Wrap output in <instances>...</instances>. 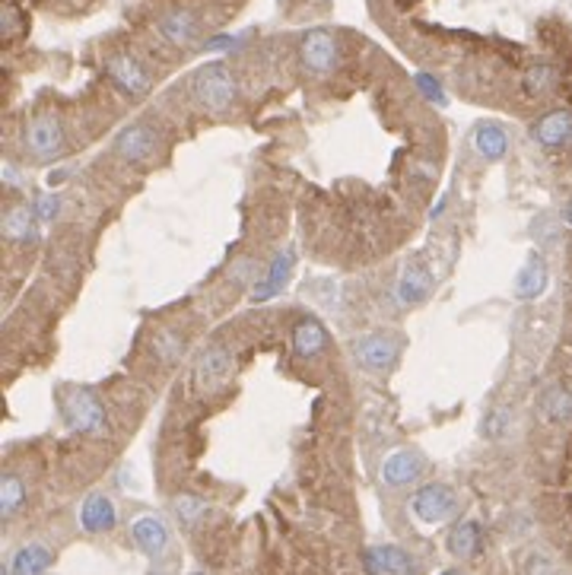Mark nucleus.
<instances>
[{
    "label": "nucleus",
    "instance_id": "dca6fc26",
    "mask_svg": "<svg viewBox=\"0 0 572 575\" xmlns=\"http://www.w3.org/2000/svg\"><path fill=\"white\" fill-rule=\"evenodd\" d=\"M537 413L547 423H572V388L566 385H547L537 398Z\"/></svg>",
    "mask_w": 572,
    "mask_h": 575
},
{
    "label": "nucleus",
    "instance_id": "aec40b11",
    "mask_svg": "<svg viewBox=\"0 0 572 575\" xmlns=\"http://www.w3.org/2000/svg\"><path fill=\"white\" fill-rule=\"evenodd\" d=\"M51 562H55V556H51L48 547H42V544H26V547L16 550L13 560H10V575H45L51 569Z\"/></svg>",
    "mask_w": 572,
    "mask_h": 575
},
{
    "label": "nucleus",
    "instance_id": "423d86ee",
    "mask_svg": "<svg viewBox=\"0 0 572 575\" xmlns=\"http://www.w3.org/2000/svg\"><path fill=\"white\" fill-rule=\"evenodd\" d=\"M353 356L363 362L366 369L382 372V369H388V366L398 362L400 341L394 334H382V331H375V334H363V337H357V343H353Z\"/></svg>",
    "mask_w": 572,
    "mask_h": 575
},
{
    "label": "nucleus",
    "instance_id": "7c9ffc66",
    "mask_svg": "<svg viewBox=\"0 0 572 575\" xmlns=\"http://www.w3.org/2000/svg\"><path fill=\"white\" fill-rule=\"evenodd\" d=\"M36 214H38V220H55L57 216V210H61V200L55 198V194H38L36 198Z\"/></svg>",
    "mask_w": 572,
    "mask_h": 575
},
{
    "label": "nucleus",
    "instance_id": "412c9836",
    "mask_svg": "<svg viewBox=\"0 0 572 575\" xmlns=\"http://www.w3.org/2000/svg\"><path fill=\"white\" fill-rule=\"evenodd\" d=\"M480 547H484V531H480V525L474 519L458 521V525L451 528L449 550L458 556V560H471V556L480 554Z\"/></svg>",
    "mask_w": 572,
    "mask_h": 575
},
{
    "label": "nucleus",
    "instance_id": "b1692460",
    "mask_svg": "<svg viewBox=\"0 0 572 575\" xmlns=\"http://www.w3.org/2000/svg\"><path fill=\"white\" fill-rule=\"evenodd\" d=\"M543 290H547V264L543 258H531L515 277V299H537Z\"/></svg>",
    "mask_w": 572,
    "mask_h": 575
},
{
    "label": "nucleus",
    "instance_id": "6e6552de",
    "mask_svg": "<svg viewBox=\"0 0 572 575\" xmlns=\"http://www.w3.org/2000/svg\"><path fill=\"white\" fill-rule=\"evenodd\" d=\"M105 71H108V77H112V83L118 86L122 93L134 96V99H140V96L150 93V73L143 71V64L137 61V57L112 55L105 61Z\"/></svg>",
    "mask_w": 572,
    "mask_h": 575
},
{
    "label": "nucleus",
    "instance_id": "4be33fe9",
    "mask_svg": "<svg viewBox=\"0 0 572 575\" xmlns=\"http://www.w3.org/2000/svg\"><path fill=\"white\" fill-rule=\"evenodd\" d=\"M471 140H474V149H477L484 159H490V163L502 159V156H506V149H509L506 131H502L500 124H493V121H484V124H477Z\"/></svg>",
    "mask_w": 572,
    "mask_h": 575
},
{
    "label": "nucleus",
    "instance_id": "39448f33",
    "mask_svg": "<svg viewBox=\"0 0 572 575\" xmlns=\"http://www.w3.org/2000/svg\"><path fill=\"white\" fill-rule=\"evenodd\" d=\"M159 149V134L150 124H130L122 134L114 137V153L130 165H143L156 156Z\"/></svg>",
    "mask_w": 572,
    "mask_h": 575
},
{
    "label": "nucleus",
    "instance_id": "7ed1b4c3",
    "mask_svg": "<svg viewBox=\"0 0 572 575\" xmlns=\"http://www.w3.org/2000/svg\"><path fill=\"white\" fill-rule=\"evenodd\" d=\"M22 143H26V149L36 159L61 156V153H64V128H61L57 114L51 112L36 114V118L26 124V131H22Z\"/></svg>",
    "mask_w": 572,
    "mask_h": 575
},
{
    "label": "nucleus",
    "instance_id": "c756f323",
    "mask_svg": "<svg viewBox=\"0 0 572 575\" xmlns=\"http://www.w3.org/2000/svg\"><path fill=\"white\" fill-rule=\"evenodd\" d=\"M525 575H559V572H557V566H553L551 556L531 554L528 562H525Z\"/></svg>",
    "mask_w": 572,
    "mask_h": 575
},
{
    "label": "nucleus",
    "instance_id": "2f4dec72",
    "mask_svg": "<svg viewBox=\"0 0 572 575\" xmlns=\"http://www.w3.org/2000/svg\"><path fill=\"white\" fill-rule=\"evenodd\" d=\"M16 26H20V13L13 4H7L4 7V36H16Z\"/></svg>",
    "mask_w": 572,
    "mask_h": 575
},
{
    "label": "nucleus",
    "instance_id": "f03ea898",
    "mask_svg": "<svg viewBox=\"0 0 572 575\" xmlns=\"http://www.w3.org/2000/svg\"><path fill=\"white\" fill-rule=\"evenodd\" d=\"M61 413H64L67 427L80 435H105L108 433V419H105V407L99 404L89 388H71L61 398Z\"/></svg>",
    "mask_w": 572,
    "mask_h": 575
},
{
    "label": "nucleus",
    "instance_id": "5701e85b",
    "mask_svg": "<svg viewBox=\"0 0 572 575\" xmlns=\"http://www.w3.org/2000/svg\"><path fill=\"white\" fill-rule=\"evenodd\" d=\"M290 270H293V249L280 251V255L273 258L271 267H267V277L255 286L251 299H255V302H265V299H271L273 292H277L280 286H283L286 280H290Z\"/></svg>",
    "mask_w": 572,
    "mask_h": 575
},
{
    "label": "nucleus",
    "instance_id": "f704fd0d",
    "mask_svg": "<svg viewBox=\"0 0 572 575\" xmlns=\"http://www.w3.org/2000/svg\"><path fill=\"white\" fill-rule=\"evenodd\" d=\"M502 423H506V413L496 410V413H493V419H490V427H486V433H490V435H500Z\"/></svg>",
    "mask_w": 572,
    "mask_h": 575
},
{
    "label": "nucleus",
    "instance_id": "20e7f679",
    "mask_svg": "<svg viewBox=\"0 0 572 575\" xmlns=\"http://www.w3.org/2000/svg\"><path fill=\"white\" fill-rule=\"evenodd\" d=\"M458 499L451 493V486L445 483H429V486H420L414 496V515L423 521V525H442L455 515Z\"/></svg>",
    "mask_w": 572,
    "mask_h": 575
},
{
    "label": "nucleus",
    "instance_id": "f257e3e1",
    "mask_svg": "<svg viewBox=\"0 0 572 575\" xmlns=\"http://www.w3.org/2000/svg\"><path fill=\"white\" fill-rule=\"evenodd\" d=\"M191 89H194V99L207 112H226L232 102H236V80L229 73V67L223 61H210L204 64L191 80Z\"/></svg>",
    "mask_w": 572,
    "mask_h": 575
},
{
    "label": "nucleus",
    "instance_id": "f3484780",
    "mask_svg": "<svg viewBox=\"0 0 572 575\" xmlns=\"http://www.w3.org/2000/svg\"><path fill=\"white\" fill-rule=\"evenodd\" d=\"M366 569H369V575H379V572L410 575L414 572V560L400 547H394V544H385V547L366 550Z\"/></svg>",
    "mask_w": 572,
    "mask_h": 575
},
{
    "label": "nucleus",
    "instance_id": "bb28decb",
    "mask_svg": "<svg viewBox=\"0 0 572 575\" xmlns=\"http://www.w3.org/2000/svg\"><path fill=\"white\" fill-rule=\"evenodd\" d=\"M181 350H185V341H181V334H175L172 327H163V331H156V337H153V353L159 356L163 362H175L181 356Z\"/></svg>",
    "mask_w": 572,
    "mask_h": 575
},
{
    "label": "nucleus",
    "instance_id": "0eeeda50",
    "mask_svg": "<svg viewBox=\"0 0 572 575\" xmlns=\"http://www.w3.org/2000/svg\"><path fill=\"white\" fill-rule=\"evenodd\" d=\"M299 55L302 64L308 67L312 73H331L341 61V48H337V38L324 29H312L306 32L299 42Z\"/></svg>",
    "mask_w": 572,
    "mask_h": 575
},
{
    "label": "nucleus",
    "instance_id": "6ab92c4d",
    "mask_svg": "<svg viewBox=\"0 0 572 575\" xmlns=\"http://www.w3.org/2000/svg\"><path fill=\"white\" fill-rule=\"evenodd\" d=\"M4 235L10 241H36L38 239L36 207H10L7 216H4Z\"/></svg>",
    "mask_w": 572,
    "mask_h": 575
},
{
    "label": "nucleus",
    "instance_id": "72a5a7b5",
    "mask_svg": "<svg viewBox=\"0 0 572 575\" xmlns=\"http://www.w3.org/2000/svg\"><path fill=\"white\" fill-rule=\"evenodd\" d=\"M4 182H7L10 188L20 185V172L13 169V163H4Z\"/></svg>",
    "mask_w": 572,
    "mask_h": 575
},
{
    "label": "nucleus",
    "instance_id": "4c0bfd02",
    "mask_svg": "<svg viewBox=\"0 0 572 575\" xmlns=\"http://www.w3.org/2000/svg\"><path fill=\"white\" fill-rule=\"evenodd\" d=\"M191 575H204V572H191Z\"/></svg>",
    "mask_w": 572,
    "mask_h": 575
},
{
    "label": "nucleus",
    "instance_id": "cd10ccee",
    "mask_svg": "<svg viewBox=\"0 0 572 575\" xmlns=\"http://www.w3.org/2000/svg\"><path fill=\"white\" fill-rule=\"evenodd\" d=\"M175 512H179V519L185 521V525H194L198 519L207 515V503H200V499L194 496H179L175 499Z\"/></svg>",
    "mask_w": 572,
    "mask_h": 575
},
{
    "label": "nucleus",
    "instance_id": "c85d7f7f",
    "mask_svg": "<svg viewBox=\"0 0 572 575\" xmlns=\"http://www.w3.org/2000/svg\"><path fill=\"white\" fill-rule=\"evenodd\" d=\"M414 83H416V89H420V93L426 96L429 102H436V106H445V93H442V86H439V80H433L429 73H416Z\"/></svg>",
    "mask_w": 572,
    "mask_h": 575
},
{
    "label": "nucleus",
    "instance_id": "393cba45",
    "mask_svg": "<svg viewBox=\"0 0 572 575\" xmlns=\"http://www.w3.org/2000/svg\"><path fill=\"white\" fill-rule=\"evenodd\" d=\"M22 503H26V483L16 474H4V480H0V512H4V519H13Z\"/></svg>",
    "mask_w": 572,
    "mask_h": 575
},
{
    "label": "nucleus",
    "instance_id": "f8f14e48",
    "mask_svg": "<svg viewBox=\"0 0 572 575\" xmlns=\"http://www.w3.org/2000/svg\"><path fill=\"white\" fill-rule=\"evenodd\" d=\"M229 372H232V353L223 347H214L200 356L198 366H194V382H198L204 391H210L220 382H226Z\"/></svg>",
    "mask_w": 572,
    "mask_h": 575
},
{
    "label": "nucleus",
    "instance_id": "4468645a",
    "mask_svg": "<svg viewBox=\"0 0 572 575\" xmlns=\"http://www.w3.org/2000/svg\"><path fill=\"white\" fill-rule=\"evenodd\" d=\"M130 537H134V544L143 554L156 560V556H163L165 544H169V528L159 519H153V515H140V519L130 525Z\"/></svg>",
    "mask_w": 572,
    "mask_h": 575
},
{
    "label": "nucleus",
    "instance_id": "473e14b6",
    "mask_svg": "<svg viewBox=\"0 0 572 575\" xmlns=\"http://www.w3.org/2000/svg\"><path fill=\"white\" fill-rule=\"evenodd\" d=\"M232 45H236V38L232 36H216L207 42V51H223V48H232Z\"/></svg>",
    "mask_w": 572,
    "mask_h": 575
},
{
    "label": "nucleus",
    "instance_id": "a878e982",
    "mask_svg": "<svg viewBox=\"0 0 572 575\" xmlns=\"http://www.w3.org/2000/svg\"><path fill=\"white\" fill-rule=\"evenodd\" d=\"M553 83H557V71H553L551 64L528 67V71H525V77H522L525 93H528L531 99H541V96H547L553 89Z\"/></svg>",
    "mask_w": 572,
    "mask_h": 575
},
{
    "label": "nucleus",
    "instance_id": "c9c22d12",
    "mask_svg": "<svg viewBox=\"0 0 572 575\" xmlns=\"http://www.w3.org/2000/svg\"><path fill=\"white\" fill-rule=\"evenodd\" d=\"M566 223H569V226H572V204L566 207Z\"/></svg>",
    "mask_w": 572,
    "mask_h": 575
},
{
    "label": "nucleus",
    "instance_id": "9d476101",
    "mask_svg": "<svg viewBox=\"0 0 572 575\" xmlns=\"http://www.w3.org/2000/svg\"><path fill=\"white\" fill-rule=\"evenodd\" d=\"M198 29H200V22L191 10H172V13H165L163 20H159V36H163L169 45H175V48L194 45Z\"/></svg>",
    "mask_w": 572,
    "mask_h": 575
},
{
    "label": "nucleus",
    "instance_id": "9b49d317",
    "mask_svg": "<svg viewBox=\"0 0 572 575\" xmlns=\"http://www.w3.org/2000/svg\"><path fill=\"white\" fill-rule=\"evenodd\" d=\"M433 290V277L426 274V267L416 261H408L404 270H400L398 277V302L400 306H420L423 299L429 296Z\"/></svg>",
    "mask_w": 572,
    "mask_h": 575
},
{
    "label": "nucleus",
    "instance_id": "e433bc0d",
    "mask_svg": "<svg viewBox=\"0 0 572 575\" xmlns=\"http://www.w3.org/2000/svg\"><path fill=\"white\" fill-rule=\"evenodd\" d=\"M439 575H465V572H458V569H445V572H439Z\"/></svg>",
    "mask_w": 572,
    "mask_h": 575
},
{
    "label": "nucleus",
    "instance_id": "1a4fd4ad",
    "mask_svg": "<svg viewBox=\"0 0 572 575\" xmlns=\"http://www.w3.org/2000/svg\"><path fill=\"white\" fill-rule=\"evenodd\" d=\"M531 137H534L541 147L547 149H563L572 143V112L569 108H557V112H547L543 118L534 121L531 128Z\"/></svg>",
    "mask_w": 572,
    "mask_h": 575
},
{
    "label": "nucleus",
    "instance_id": "ddd939ff",
    "mask_svg": "<svg viewBox=\"0 0 572 575\" xmlns=\"http://www.w3.org/2000/svg\"><path fill=\"white\" fill-rule=\"evenodd\" d=\"M420 470H423L420 455L400 448V452H391V455L382 461V480H385L388 486H408V483H414L416 477H420Z\"/></svg>",
    "mask_w": 572,
    "mask_h": 575
},
{
    "label": "nucleus",
    "instance_id": "2eb2a0df",
    "mask_svg": "<svg viewBox=\"0 0 572 575\" xmlns=\"http://www.w3.org/2000/svg\"><path fill=\"white\" fill-rule=\"evenodd\" d=\"M114 521H118V512H114V503L105 493H93V496L83 503V509H80V525L89 534L112 531Z\"/></svg>",
    "mask_w": 572,
    "mask_h": 575
},
{
    "label": "nucleus",
    "instance_id": "a211bd4d",
    "mask_svg": "<svg viewBox=\"0 0 572 575\" xmlns=\"http://www.w3.org/2000/svg\"><path fill=\"white\" fill-rule=\"evenodd\" d=\"M324 347H328V331H324L318 318H302L299 325L293 327V353L296 356L312 359V356H318Z\"/></svg>",
    "mask_w": 572,
    "mask_h": 575
}]
</instances>
